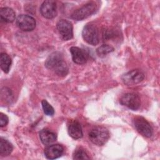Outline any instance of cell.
Wrapping results in <instances>:
<instances>
[{"label": "cell", "instance_id": "1", "mask_svg": "<svg viewBox=\"0 0 160 160\" xmlns=\"http://www.w3.org/2000/svg\"><path fill=\"white\" fill-rule=\"evenodd\" d=\"M45 66L49 69H52L60 76H65L68 72V67L64 61L62 54L58 51L53 52L46 59Z\"/></svg>", "mask_w": 160, "mask_h": 160}, {"label": "cell", "instance_id": "2", "mask_svg": "<svg viewBox=\"0 0 160 160\" xmlns=\"http://www.w3.org/2000/svg\"><path fill=\"white\" fill-rule=\"evenodd\" d=\"M109 138L108 130L102 126H97L92 129L89 133V140L95 145L103 146Z\"/></svg>", "mask_w": 160, "mask_h": 160}, {"label": "cell", "instance_id": "3", "mask_svg": "<svg viewBox=\"0 0 160 160\" xmlns=\"http://www.w3.org/2000/svg\"><path fill=\"white\" fill-rule=\"evenodd\" d=\"M97 5L94 2H89L77 9L71 14V18L76 21H82L95 12Z\"/></svg>", "mask_w": 160, "mask_h": 160}, {"label": "cell", "instance_id": "4", "mask_svg": "<svg viewBox=\"0 0 160 160\" xmlns=\"http://www.w3.org/2000/svg\"><path fill=\"white\" fill-rule=\"evenodd\" d=\"M82 36L83 39L91 45H97L99 42L98 29L92 24H88L84 27Z\"/></svg>", "mask_w": 160, "mask_h": 160}, {"label": "cell", "instance_id": "5", "mask_svg": "<svg viewBox=\"0 0 160 160\" xmlns=\"http://www.w3.org/2000/svg\"><path fill=\"white\" fill-rule=\"evenodd\" d=\"M144 78V73L139 69H132L124 74L121 79L127 86H133L140 83Z\"/></svg>", "mask_w": 160, "mask_h": 160}, {"label": "cell", "instance_id": "6", "mask_svg": "<svg viewBox=\"0 0 160 160\" xmlns=\"http://www.w3.org/2000/svg\"><path fill=\"white\" fill-rule=\"evenodd\" d=\"M134 126L137 131L146 138H150L153 134L151 124L142 117H137L133 120Z\"/></svg>", "mask_w": 160, "mask_h": 160}, {"label": "cell", "instance_id": "7", "mask_svg": "<svg viewBox=\"0 0 160 160\" xmlns=\"http://www.w3.org/2000/svg\"><path fill=\"white\" fill-rule=\"evenodd\" d=\"M120 103L132 110H137L141 105L139 96L133 92L126 93L122 96L119 100Z\"/></svg>", "mask_w": 160, "mask_h": 160}, {"label": "cell", "instance_id": "8", "mask_svg": "<svg viewBox=\"0 0 160 160\" xmlns=\"http://www.w3.org/2000/svg\"><path fill=\"white\" fill-rule=\"evenodd\" d=\"M56 27L64 40L68 41L72 38L73 27L71 22L66 19H61L57 22Z\"/></svg>", "mask_w": 160, "mask_h": 160}, {"label": "cell", "instance_id": "9", "mask_svg": "<svg viewBox=\"0 0 160 160\" xmlns=\"http://www.w3.org/2000/svg\"><path fill=\"white\" fill-rule=\"evenodd\" d=\"M16 24L24 31H31L36 28V20L29 15L20 14L16 19Z\"/></svg>", "mask_w": 160, "mask_h": 160}, {"label": "cell", "instance_id": "10", "mask_svg": "<svg viewBox=\"0 0 160 160\" xmlns=\"http://www.w3.org/2000/svg\"><path fill=\"white\" fill-rule=\"evenodd\" d=\"M41 15L47 19H52L57 15V6L54 1L47 0L44 1L39 8Z\"/></svg>", "mask_w": 160, "mask_h": 160}, {"label": "cell", "instance_id": "11", "mask_svg": "<svg viewBox=\"0 0 160 160\" xmlns=\"http://www.w3.org/2000/svg\"><path fill=\"white\" fill-rule=\"evenodd\" d=\"M64 152V148L61 144L49 145L44 149V153L48 159H55L61 156Z\"/></svg>", "mask_w": 160, "mask_h": 160}, {"label": "cell", "instance_id": "12", "mask_svg": "<svg viewBox=\"0 0 160 160\" xmlns=\"http://www.w3.org/2000/svg\"><path fill=\"white\" fill-rule=\"evenodd\" d=\"M69 50L74 62L78 64H82L86 62L87 56L82 49L78 47L72 46Z\"/></svg>", "mask_w": 160, "mask_h": 160}, {"label": "cell", "instance_id": "13", "mask_svg": "<svg viewBox=\"0 0 160 160\" xmlns=\"http://www.w3.org/2000/svg\"><path fill=\"white\" fill-rule=\"evenodd\" d=\"M68 131L69 136L75 139H80L82 137L83 133L80 123L76 121H71L68 126Z\"/></svg>", "mask_w": 160, "mask_h": 160}, {"label": "cell", "instance_id": "14", "mask_svg": "<svg viewBox=\"0 0 160 160\" xmlns=\"http://www.w3.org/2000/svg\"><path fill=\"white\" fill-rule=\"evenodd\" d=\"M39 138L43 144L48 146L56 140L57 136L54 132L48 129H43L39 132Z\"/></svg>", "mask_w": 160, "mask_h": 160}, {"label": "cell", "instance_id": "15", "mask_svg": "<svg viewBox=\"0 0 160 160\" xmlns=\"http://www.w3.org/2000/svg\"><path fill=\"white\" fill-rule=\"evenodd\" d=\"M1 19L6 22H12L16 18L15 12L12 8L5 7L0 10Z\"/></svg>", "mask_w": 160, "mask_h": 160}, {"label": "cell", "instance_id": "16", "mask_svg": "<svg viewBox=\"0 0 160 160\" xmlns=\"http://www.w3.org/2000/svg\"><path fill=\"white\" fill-rule=\"evenodd\" d=\"M12 144L7 139L1 138L0 139V155L1 156H8L12 151Z\"/></svg>", "mask_w": 160, "mask_h": 160}, {"label": "cell", "instance_id": "17", "mask_svg": "<svg viewBox=\"0 0 160 160\" xmlns=\"http://www.w3.org/2000/svg\"><path fill=\"white\" fill-rule=\"evenodd\" d=\"M12 61L9 56L5 53L2 52L0 56V66L1 69L5 72L8 73L11 68Z\"/></svg>", "mask_w": 160, "mask_h": 160}, {"label": "cell", "instance_id": "18", "mask_svg": "<svg viewBox=\"0 0 160 160\" xmlns=\"http://www.w3.org/2000/svg\"><path fill=\"white\" fill-rule=\"evenodd\" d=\"M114 48L109 44H102L96 49V54L100 58L105 57L108 54L114 51Z\"/></svg>", "mask_w": 160, "mask_h": 160}, {"label": "cell", "instance_id": "19", "mask_svg": "<svg viewBox=\"0 0 160 160\" xmlns=\"http://www.w3.org/2000/svg\"><path fill=\"white\" fill-rule=\"evenodd\" d=\"M72 158L73 159H89L90 158L83 149L79 148L74 151Z\"/></svg>", "mask_w": 160, "mask_h": 160}, {"label": "cell", "instance_id": "20", "mask_svg": "<svg viewBox=\"0 0 160 160\" xmlns=\"http://www.w3.org/2000/svg\"><path fill=\"white\" fill-rule=\"evenodd\" d=\"M43 111L47 116H52L54 114V109L52 106L45 99H43L41 102Z\"/></svg>", "mask_w": 160, "mask_h": 160}, {"label": "cell", "instance_id": "21", "mask_svg": "<svg viewBox=\"0 0 160 160\" xmlns=\"http://www.w3.org/2000/svg\"><path fill=\"white\" fill-rule=\"evenodd\" d=\"M8 121H9L8 117L6 114H3L2 112H1L0 113V126L1 128L6 126L8 124Z\"/></svg>", "mask_w": 160, "mask_h": 160}]
</instances>
